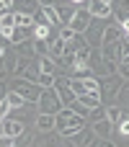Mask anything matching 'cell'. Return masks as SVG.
<instances>
[{"mask_svg": "<svg viewBox=\"0 0 129 147\" xmlns=\"http://www.w3.org/2000/svg\"><path fill=\"white\" fill-rule=\"evenodd\" d=\"M54 129H57L59 134H65V137H72V134H78L80 129H85V116L75 114V111L67 106V109H62V111L54 116Z\"/></svg>", "mask_w": 129, "mask_h": 147, "instance_id": "obj_1", "label": "cell"}, {"mask_svg": "<svg viewBox=\"0 0 129 147\" xmlns=\"http://www.w3.org/2000/svg\"><path fill=\"white\" fill-rule=\"evenodd\" d=\"M62 109H65V103L59 101V96H57L54 88L41 90V98H39V111H41V114H52V116H57Z\"/></svg>", "mask_w": 129, "mask_h": 147, "instance_id": "obj_2", "label": "cell"}, {"mask_svg": "<svg viewBox=\"0 0 129 147\" xmlns=\"http://www.w3.org/2000/svg\"><path fill=\"white\" fill-rule=\"evenodd\" d=\"M13 90L21 93L26 103H39V98H41V88L36 83H28V80H16L13 83Z\"/></svg>", "mask_w": 129, "mask_h": 147, "instance_id": "obj_3", "label": "cell"}, {"mask_svg": "<svg viewBox=\"0 0 129 147\" xmlns=\"http://www.w3.org/2000/svg\"><path fill=\"white\" fill-rule=\"evenodd\" d=\"M54 90H57L59 101L65 103V109H67V106H72V103L78 101V96L72 93V85H70V75H65V78H57V80H54Z\"/></svg>", "mask_w": 129, "mask_h": 147, "instance_id": "obj_4", "label": "cell"}, {"mask_svg": "<svg viewBox=\"0 0 129 147\" xmlns=\"http://www.w3.org/2000/svg\"><path fill=\"white\" fill-rule=\"evenodd\" d=\"M91 21H93V16H91V8H78V13H75V18H72V23H70V28L80 36L83 31H88L91 28Z\"/></svg>", "mask_w": 129, "mask_h": 147, "instance_id": "obj_5", "label": "cell"}, {"mask_svg": "<svg viewBox=\"0 0 129 147\" xmlns=\"http://www.w3.org/2000/svg\"><path fill=\"white\" fill-rule=\"evenodd\" d=\"M96 140H98V137H96L93 127H85V129H80L78 134H72V142H75L78 147H91Z\"/></svg>", "mask_w": 129, "mask_h": 147, "instance_id": "obj_6", "label": "cell"}, {"mask_svg": "<svg viewBox=\"0 0 129 147\" xmlns=\"http://www.w3.org/2000/svg\"><path fill=\"white\" fill-rule=\"evenodd\" d=\"M54 10H57V18H59V23H62V28L65 26H70L72 23V18H75V13H78V8L75 5H54Z\"/></svg>", "mask_w": 129, "mask_h": 147, "instance_id": "obj_7", "label": "cell"}, {"mask_svg": "<svg viewBox=\"0 0 129 147\" xmlns=\"http://www.w3.org/2000/svg\"><path fill=\"white\" fill-rule=\"evenodd\" d=\"M0 129H3V134H8V137H21L26 129H23V124L18 121V119H3V124H0Z\"/></svg>", "mask_w": 129, "mask_h": 147, "instance_id": "obj_8", "label": "cell"}, {"mask_svg": "<svg viewBox=\"0 0 129 147\" xmlns=\"http://www.w3.org/2000/svg\"><path fill=\"white\" fill-rule=\"evenodd\" d=\"M91 16L93 18H109L111 16V3L109 0H93L91 3Z\"/></svg>", "mask_w": 129, "mask_h": 147, "instance_id": "obj_9", "label": "cell"}, {"mask_svg": "<svg viewBox=\"0 0 129 147\" xmlns=\"http://www.w3.org/2000/svg\"><path fill=\"white\" fill-rule=\"evenodd\" d=\"M91 127H93V132H96L98 140H109L111 132H114V124H111L109 119H101V121H96V124H91Z\"/></svg>", "mask_w": 129, "mask_h": 147, "instance_id": "obj_10", "label": "cell"}, {"mask_svg": "<svg viewBox=\"0 0 129 147\" xmlns=\"http://www.w3.org/2000/svg\"><path fill=\"white\" fill-rule=\"evenodd\" d=\"M78 103H80L83 109L93 111V109L101 106V93H85V96H78Z\"/></svg>", "mask_w": 129, "mask_h": 147, "instance_id": "obj_11", "label": "cell"}, {"mask_svg": "<svg viewBox=\"0 0 129 147\" xmlns=\"http://www.w3.org/2000/svg\"><path fill=\"white\" fill-rule=\"evenodd\" d=\"M65 52H67V41H62V39L57 36V39L49 44V57H52V59H54V57H59V59H62V57H65Z\"/></svg>", "mask_w": 129, "mask_h": 147, "instance_id": "obj_12", "label": "cell"}, {"mask_svg": "<svg viewBox=\"0 0 129 147\" xmlns=\"http://www.w3.org/2000/svg\"><path fill=\"white\" fill-rule=\"evenodd\" d=\"M116 41H124V31L122 28H106L103 31V44H116Z\"/></svg>", "mask_w": 129, "mask_h": 147, "instance_id": "obj_13", "label": "cell"}, {"mask_svg": "<svg viewBox=\"0 0 129 147\" xmlns=\"http://www.w3.org/2000/svg\"><path fill=\"white\" fill-rule=\"evenodd\" d=\"M36 127H39L41 132L54 129V116H52V114H39V116H36Z\"/></svg>", "mask_w": 129, "mask_h": 147, "instance_id": "obj_14", "label": "cell"}, {"mask_svg": "<svg viewBox=\"0 0 129 147\" xmlns=\"http://www.w3.org/2000/svg\"><path fill=\"white\" fill-rule=\"evenodd\" d=\"M70 85H72V93H75V96H85V93H91V90H88V80L70 78Z\"/></svg>", "mask_w": 129, "mask_h": 147, "instance_id": "obj_15", "label": "cell"}, {"mask_svg": "<svg viewBox=\"0 0 129 147\" xmlns=\"http://www.w3.org/2000/svg\"><path fill=\"white\" fill-rule=\"evenodd\" d=\"M5 101H8V106H10V109H21V106H26L23 96H21V93H16V90H8V93H5Z\"/></svg>", "mask_w": 129, "mask_h": 147, "instance_id": "obj_16", "label": "cell"}, {"mask_svg": "<svg viewBox=\"0 0 129 147\" xmlns=\"http://www.w3.org/2000/svg\"><path fill=\"white\" fill-rule=\"evenodd\" d=\"M13 16H16V26H21V28H36V26H34V18H31L28 13L21 10V13H13Z\"/></svg>", "mask_w": 129, "mask_h": 147, "instance_id": "obj_17", "label": "cell"}, {"mask_svg": "<svg viewBox=\"0 0 129 147\" xmlns=\"http://www.w3.org/2000/svg\"><path fill=\"white\" fill-rule=\"evenodd\" d=\"M31 44H34V54H39V57H49V41H41V39H31Z\"/></svg>", "mask_w": 129, "mask_h": 147, "instance_id": "obj_18", "label": "cell"}, {"mask_svg": "<svg viewBox=\"0 0 129 147\" xmlns=\"http://www.w3.org/2000/svg\"><path fill=\"white\" fill-rule=\"evenodd\" d=\"M106 119H109L114 127H119V121L124 119V114H122V109H119V106H109V109H106Z\"/></svg>", "mask_w": 129, "mask_h": 147, "instance_id": "obj_19", "label": "cell"}, {"mask_svg": "<svg viewBox=\"0 0 129 147\" xmlns=\"http://www.w3.org/2000/svg\"><path fill=\"white\" fill-rule=\"evenodd\" d=\"M54 65H57V62H54L52 57H41V59H39V70H41L44 75H54Z\"/></svg>", "mask_w": 129, "mask_h": 147, "instance_id": "obj_20", "label": "cell"}, {"mask_svg": "<svg viewBox=\"0 0 129 147\" xmlns=\"http://www.w3.org/2000/svg\"><path fill=\"white\" fill-rule=\"evenodd\" d=\"M54 80H57V75H44V72H41V75L36 78V85H39L41 90H47V88H54Z\"/></svg>", "mask_w": 129, "mask_h": 147, "instance_id": "obj_21", "label": "cell"}, {"mask_svg": "<svg viewBox=\"0 0 129 147\" xmlns=\"http://www.w3.org/2000/svg\"><path fill=\"white\" fill-rule=\"evenodd\" d=\"M41 8H44V13H47V21H49V26L59 23V18H57V10H54V5H47V3H41Z\"/></svg>", "mask_w": 129, "mask_h": 147, "instance_id": "obj_22", "label": "cell"}, {"mask_svg": "<svg viewBox=\"0 0 129 147\" xmlns=\"http://www.w3.org/2000/svg\"><path fill=\"white\" fill-rule=\"evenodd\" d=\"M59 39H62V41H67V44H72V41L78 39V34H75L70 26H65V28H59Z\"/></svg>", "mask_w": 129, "mask_h": 147, "instance_id": "obj_23", "label": "cell"}, {"mask_svg": "<svg viewBox=\"0 0 129 147\" xmlns=\"http://www.w3.org/2000/svg\"><path fill=\"white\" fill-rule=\"evenodd\" d=\"M28 65H31V59H28V57H18V67H16V75H18V78H23V75H26V70H28Z\"/></svg>", "mask_w": 129, "mask_h": 147, "instance_id": "obj_24", "label": "cell"}, {"mask_svg": "<svg viewBox=\"0 0 129 147\" xmlns=\"http://www.w3.org/2000/svg\"><path fill=\"white\" fill-rule=\"evenodd\" d=\"M101 119H106V109H103V106H98V109L91 111V124H96V121H101Z\"/></svg>", "mask_w": 129, "mask_h": 147, "instance_id": "obj_25", "label": "cell"}, {"mask_svg": "<svg viewBox=\"0 0 129 147\" xmlns=\"http://www.w3.org/2000/svg\"><path fill=\"white\" fill-rule=\"evenodd\" d=\"M116 70H119V75H122V78H127V80H129V57H124V59L116 65Z\"/></svg>", "mask_w": 129, "mask_h": 147, "instance_id": "obj_26", "label": "cell"}, {"mask_svg": "<svg viewBox=\"0 0 129 147\" xmlns=\"http://www.w3.org/2000/svg\"><path fill=\"white\" fill-rule=\"evenodd\" d=\"M62 65H65V67H72V70H75V54H65V57H62Z\"/></svg>", "mask_w": 129, "mask_h": 147, "instance_id": "obj_27", "label": "cell"}, {"mask_svg": "<svg viewBox=\"0 0 129 147\" xmlns=\"http://www.w3.org/2000/svg\"><path fill=\"white\" fill-rule=\"evenodd\" d=\"M0 147H16V145H13V137H8V134H0Z\"/></svg>", "mask_w": 129, "mask_h": 147, "instance_id": "obj_28", "label": "cell"}, {"mask_svg": "<svg viewBox=\"0 0 129 147\" xmlns=\"http://www.w3.org/2000/svg\"><path fill=\"white\" fill-rule=\"evenodd\" d=\"M119 132L122 134H129V119H122L119 121Z\"/></svg>", "mask_w": 129, "mask_h": 147, "instance_id": "obj_29", "label": "cell"}, {"mask_svg": "<svg viewBox=\"0 0 129 147\" xmlns=\"http://www.w3.org/2000/svg\"><path fill=\"white\" fill-rule=\"evenodd\" d=\"M8 109H10V106H8V101L3 98V101H0V116H3V119H5V114H8Z\"/></svg>", "mask_w": 129, "mask_h": 147, "instance_id": "obj_30", "label": "cell"}, {"mask_svg": "<svg viewBox=\"0 0 129 147\" xmlns=\"http://www.w3.org/2000/svg\"><path fill=\"white\" fill-rule=\"evenodd\" d=\"M96 147H116V145H111L109 140H98V145H96Z\"/></svg>", "mask_w": 129, "mask_h": 147, "instance_id": "obj_31", "label": "cell"}, {"mask_svg": "<svg viewBox=\"0 0 129 147\" xmlns=\"http://www.w3.org/2000/svg\"><path fill=\"white\" fill-rule=\"evenodd\" d=\"M5 93H8V90H5V85H3V83H0V101H3V98H5Z\"/></svg>", "mask_w": 129, "mask_h": 147, "instance_id": "obj_32", "label": "cell"}, {"mask_svg": "<svg viewBox=\"0 0 129 147\" xmlns=\"http://www.w3.org/2000/svg\"><path fill=\"white\" fill-rule=\"evenodd\" d=\"M0 124H3V116H0Z\"/></svg>", "mask_w": 129, "mask_h": 147, "instance_id": "obj_33", "label": "cell"}, {"mask_svg": "<svg viewBox=\"0 0 129 147\" xmlns=\"http://www.w3.org/2000/svg\"><path fill=\"white\" fill-rule=\"evenodd\" d=\"M0 18H3V16H0Z\"/></svg>", "mask_w": 129, "mask_h": 147, "instance_id": "obj_34", "label": "cell"}]
</instances>
